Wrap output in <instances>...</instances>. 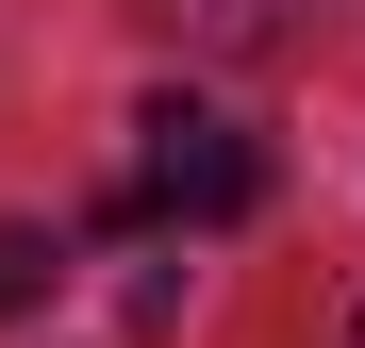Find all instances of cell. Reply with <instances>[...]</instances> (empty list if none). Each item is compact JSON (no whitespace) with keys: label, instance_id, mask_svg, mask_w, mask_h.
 Segmentation results:
<instances>
[{"label":"cell","instance_id":"cell-2","mask_svg":"<svg viewBox=\"0 0 365 348\" xmlns=\"http://www.w3.org/2000/svg\"><path fill=\"white\" fill-rule=\"evenodd\" d=\"M133 17H166L182 50H266V33H282V0H133Z\"/></svg>","mask_w":365,"mask_h":348},{"label":"cell","instance_id":"cell-1","mask_svg":"<svg viewBox=\"0 0 365 348\" xmlns=\"http://www.w3.org/2000/svg\"><path fill=\"white\" fill-rule=\"evenodd\" d=\"M266 199V149L232 133L216 100H150L133 116V183H116V232H232Z\"/></svg>","mask_w":365,"mask_h":348},{"label":"cell","instance_id":"cell-3","mask_svg":"<svg viewBox=\"0 0 365 348\" xmlns=\"http://www.w3.org/2000/svg\"><path fill=\"white\" fill-rule=\"evenodd\" d=\"M50 282H67V249H50V232H17V216H0V315H34Z\"/></svg>","mask_w":365,"mask_h":348}]
</instances>
